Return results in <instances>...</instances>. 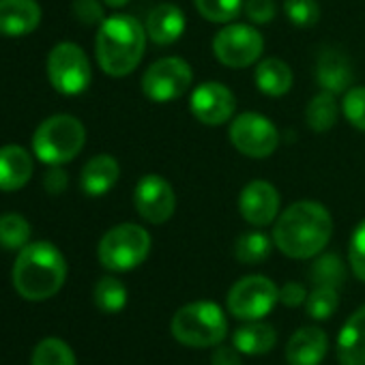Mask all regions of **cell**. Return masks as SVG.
<instances>
[{
	"instance_id": "obj_20",
	"label": "cell",
	"mask_w": 365,
	"mask_h": 365,
	"mask_svg": "<svg viewBox=\"0 0 365 365\" xmlns=\"http://www.w3.org/2000/svg\"><path fill=\"white\" fill-rule=\"evenodd\" d=\"M185 33V14L172 3L157 5L146 18V35L157 46H170Z\"/></svg>"
},
{
	"instance_id": "obj_16",
	"label": "cell",
	"mask_w": 365,
	"mask_h": 365,
	"mask_svg": "<svg viewBox=\"0 0 365 365\" xmlns=\"http://www.w3.org/2000/svg\"><path fill=\"white\" fill-rule=\"evenodd\" d=\"M41 22V7L37 0H0V35L24 37Z\"/></svg>"
},
{
	"instance_id": "obj_18",
	"label": "cell",
	"mask_w": 365,
	"mask_h": 365,
	"mask_svg": "<svg viewBox=\"0 0 365 365\" xmlns=\"http://www.w3.org/2000/svg\"><path fill=\"white\" fill-rule=\"evenodd\" d=\"M118 176H120L118 161L112 155L103 153V155L91 157L84 163L82 174H80V185H82V192L86 196L99 198V196H106L116 185Z\"/></svg>"
},
{
	"instance_id": "obj_19",
	"label": "cell",
	"mask_w": 365,
	"mask_h": 365,
	"mask_svg": "<svg viewBox=\"0 0 365 365\" xmlns=\"http://www.w3.org/2000/svg\"><path fill=\"white\" fill-rule=\"evenodd\" d=\"M335 354L339 365H365V305L352 312L339 329Z\"/></svg>"
},
{
	"instance_id": "obj_39",
	"label": "cell",
	"mask_w": 365,
	"mask_h": 365,
	"mask_svg": "<svg viewBox=\"0 0 365 365\" xmlns=\"http://www.w3.org/2000/svg\"><path fill=\"white\" fill-rule=\"evenodd\" d=\"M211 365H243L241 350H237L235 346H222L220 344L211 356Z\"/></svg>"
},
{
	"instance_id": "obj_28",
	"label": "cell",
	"mask_w": 365,
	"mask_h": 365,
	"mask_svg": "<svg viewBox=\"0 0 365 365\" xmlns=\"http://www.w3.org/2000/svg\"><path fill=\"white\" fill-rule=\"evenodd\" d=\"M31 224L20 213L0 215V247L3 250H22L31 239Z\"/></svg>"
},
{
	"instance_id": "obj_3",
	"label": "cell",
	"mask_w": 365,
	"mask_h": 365,
	"mask_svg": "<svg viewBox=\"0 0 365 365\" xmlns=\"http://www.w3.org/2000/svg\"><path fill=\"white\" fill-rule=\"evenodd\" d=\"M146 29L133 16H112L99 24L95 54L101 71L125 78L140 65L146 48Z\"/></svg>"
},
{
	"instance_id": "obj_40",
	"label": "cell",
	"mask_w": 365,
	"mask_h": 365,
	"mask_svg": "<svg viewBox=\"0 0 365 365\" xmlns=\"http://www.w3.org/2000/svg\"><path fill=\"white\" fill-rule=\"evenodd\" d=\"M103 3L108 5V7H112V9H118V7H125L129 0H103Z\"/></svg>"
},
{
	"instance_id": "obj_2",
	"label": "cell",
	"mask_w": 365,
	"mask_h": 365,
	"mask_svg": "<svg viewBox=\"0 0 365 365\" xmlns=\"http://www.w3.org/2000/svg\"><path fill=\"white\" fill-rule=\"evenodd\" d=\"M67 279V260L50 241H35L20 250L14 264V286L29 301L54 297Z\"/></svg>"
},
{
	"instance_id": "obj_38",
	"label": "cell",
	"mask_w": 365,
	"mask_h": 365,
	"mask_svg": "<svg viewBox=\"0 0 365 365\" xmlns=\"http://www.w3.org/2000/svg\"><path fill=\"white\" fill-rule=\"evenodd\" d=\"M67 185H69V176H67V172L61 165H52V170L46 172L43 187H46L48 194L58 196V194H63L67 190Z\"/></svg>"
},
{
	"instance_id": "obj_33",
	"label": "cell",
	"mask_w": 365,
	"mask_h": 365,
	"mask_svg": "<svg viewBox=\"0 0 365 365\" xmlns=\"http://www.w3.org/2000/svg\"><path fill=\"white\" fill-rule=\"evenodd\" d=\"M341 110L352 127L365 131V86H350L344 93Z\"/></svg>"
},
{
	"instance_id": "obj_29",
	"label": "cell",
	"mask_w": 365,
	"mask_h": 365,
	"mask_svg": "<svg viewBox=\"0 0 365 365\" xmlns=\"http://www.w3.org/2000/svg\"><path fill=\"white\" fill-rule=\"evenodd\" d=\"M339 292L333 286H316L305 301V314L314 320H327L337 312Z\"/></svg>"
},
{
	"instance_id": "obj_5",
	"label": "cell",
	"mask_w": 365,
	"mask_h": 365,
	"mask_svg": "<svg viewBox=\"0 0 365 365\" xmlns=\"http://www.w3.org/2000/svg\"><path fill=\"white\" fill-rule=\"evenodd\" d=\"M86 142L84 125L71 114L46 118L33 135V153L41 163L63 165L73 161Z\"/></svg>"
},
{
	"instance_id": "obj_11",
	"label": "cell",
	"mask_w": 365,
	"mask_h": 365,
	"mask_svg": "<svg viewBox=\"0 0 365 365\" xmlns=\"http://www.w3.org/2000/svg\"><path fill=\"white\" fill-rule=\"evenodd\" d=\"M230 142L245 157L267 159L277 150L279 133L267 116L245 112L230 123Z\"/></svg>"
},
{
	"instance_id": "obj_17",
	"label": "cell",
	"mask_w": 365,
	"mask_h": 365,
	"mask_svg": "<svg viewBox=\"0 0 365 365\" xmlns=\"http://www.w3.org/2000/svg\"><path fill=\"white\" fill-rule=\"evenodd\" d=\"M33 157L24 146H0V192H18L33 176Z\"/></svg>"
},
{
	"instance_id": "obj_8",
	"label": "cell",
	"mask_w": 365,
	"mask_h": 365,
	"mask_svg": "<svg viewBox=\"0 0 365 365\" xmlns=\"http://www.w3.org/2000/svg\"><path fill=\"white\" fill-rule=\"evenodd\" d=\"M194 69L178 56H165L155 61L142 76V93L155 103H168L178 99L192 88Z\"/></svg>"
},
{
	"instance_id": "obj_34",
	"label": "cell",
	"mask_w": 365,
	"mask_h": 365,
	"mask_svg": "<svg viewBox=\"0 0 365 365\" xmlns=\"http://www.w3.org/2000/svg\"><path fill=\"white\" fill-rule=\"evenodd\" d=\"M348 262L352 273L365 282V220L354 228L352 237H350V245H348Z\"/></svg>"
},
{
	"instance_id": "obj_12",
	"label": "cell",
	"mask_w": 365,
	"mask_h": 365,
	"mask_svg": "<svg viewBox=\"0 0 365 365\" xmlns=\"http://www.w3.org/2000/svg\"><path fill=\"white\" fill-rule=\"evenodd\" d=\"M138 215L148 224H165L176 211V194L170 182L159 174H146L138 180L133 192Z\"/></svg>"
},
{
	"instance_id": "obj_7",
	"label": "cell",
	"mask_w": 365,
	"mask_h": 365,
	"mask_svg": "<svg viewBox=\"0 0 365 365\" xmlns=\"http://www.w3.org/2000/svg\"><path fill=\"white\" fill-rule=\"evenodd\" d=\"M48 78L56 93L76 97L82 95L93 80L91 63L84 50L76 43H58L48 56Z\"/></svg>"
},
{
	"instance_id": "obj_14",
	"label": "cell",
	"mask_w": 365,
	"mask_h": 365,
	"mask_svg": "<svg viewBox=\"0 0 365 365\" xmlns=\"http://www.w3.org/2000/svg\"><path fill=\"white\" fill-rule=\"evenodd\" d=\"M239 213L252 226H269L279 213V194L267 180H252L239 196Z\"/></svg>"
},
{
	"instance_id": "obj_25",
	"label": "cell",
	"mask_w": 365,
	"mask_h": 365,
	"mask_svg": "<svg viewBox=\"0 0 365 365\" xmlns=\"http://www.w3.org/2000/svg\"><path fill=\"white\" fill-rule=\"evenodd\" d=\"M31 365H78V361L67 341L58 337H46L35 346Z\"/></svg>"
},
{
	"instance_id": "obj_13",
	"label": "cell",
	"mask_w": 365,
	"mask_h": 365,
	"mask_svg": "<svg viewBox=\"0 0 365 365\" xmlns=\"http://www.w3.org/2000/svg\"><path fill=\"white\" fill-rule=\"evenodd\" d=\"M190 110L202 125L220 127L232 118L237 110V97L222 82H205L194 88Z\"/></svg>"
},
{
	"instance_id": "obj_22",
	"label": "cell",
	"mask_w": 365,
	"mask_h": 365,
	"mask_svg": "<svg viewBox=\"0 0 365 365\" xmlns=\"http://www.w3.org/2000/svg\"><path fill=\"white\" fill-rule=\"evenodd\" d=\"M275 344H277V331L262 320H245V324H241L232 335V346L241 350V354H250V356L267 354L273 350Z\"/></svg>"
},
{
	"instance_id": "obj_31",
	"label": "cell",
	"mask_w": 365,
	"mask_h": 365,
	"mask_svg": "<svg viewBox=\"0 0 365 365\" xmlns=\"http://www.w3.org/2000/svg\"><path fill=\"white\" fill-rule=\"evenodd\" d=\"M200 16L215 24L232 22L241 11L245 0H194Z\"/></svg>"
},
{
	"instance_id": "obj_32",
	"label": "cell",
	"mask_w": 365,
	"mask_h": 365,
	"mask_svg": "<svg viewBox=\"0 0 365 365\" xmlns=\"http://www.w3.org/2000/svg\"><path fill=\"white\" fill-rule=\"evenodd\" d=\"M284 14L290 24L307 29L320 20V7L316 0H284Z\"/></svg>"
},
{
	"instance_id": "obj_9",
	"label": "cell",
	"mask_w": 365,
	"mask_h": 365,
	"mask_svg": "<svg viewBox=\"0 0 365 365\" xmlns=\"http://www.w3.org/2000/svg\"><path fill=\"white\" fill-rule=\"evenodd\" d=\"M279 301L277 286L264 275H247L239 279L226 297L228 312L239 320H262Z\"/></svg>"
},
{
	"instance_id": "obj_23",
	"label": "cell",
	"mask_w": 365,
	"mask_h": 365,
	"mask_svg": "<svg viewBox=\"0 0 365 365\" xmlns=\"http://www.w3.org/2000/svg\"><path fill=\"white\" fill-rule=\"evenodd\" d=\"M254 82L260 93L269 97H282L292 88L294 76L288 63L282 58H264L254 71Z\"/></svg>"
},
{
	"instance_id": "obj_10",
	"label": "cell",
	"mask_w": 365,
	"mask_h": 365,
	"mask_svg": "<svg viewBox=\"0 0 365 365\" xmlns=\"http://www.w3.org/2000/svg\"><path fill=\"white\" fill-rule=\"evenodd\" d=\"M264 50L262 35L247 24H226L213 39L215 58L230 69L254 65Z\"/></svg>"
},
{
	"instance_id": "obj_37",
	"label": "cell",
	"mask_w": 365,
	"mask_h": 365,
	"mask_svg": "<svg viewBox=\"0 0 365 365\" xmlns=\"http://www.w3.org/2000/svg\"><path fill=\"white\" fill-rule=\"evenodd\" d=\"M307 290L303 284L299 282H288L279 288V303L286 305V307H299V305H305L307 301Z\"/></svg>"
},
{
	"instance_id": "obj_21",
	"label": "cell",
	"mask_w": 365,
	"mask_h": 365,
	"mask_svg": "<svg viewBox=\"0 0 365 365\" xmlns=\"http://www.w3.org/2000/svg\"><path fill=\"white\" fill-rule=\"evenodd\" d=\"M316 80L320 88L327 93H333V95L346 93L354 82L352 65L341 52L324 50L316 63Z\"/></svg>"
},
{
	"instance_id": "obj_1",
	"label": "cell",
	"mask_w": 365,
	"mask_h": 365,
	"mask_svg": "<svg viewBox=\"0 0 365 365\" xmlns=\"http://www.w3.org/2000/svg\"><path fill=\"white\" fill-rule=\"evenodd\" d=\"M333 235V217L320 205L301 200L290 205L273 228V243L277 250L294 260H307L318 256Z\"/></svg>"
},
{
	"instance_id": "obj_27",
	"label": "cell",
	"mask_w": 365,
	"mask_h": 365,
	"mask_svg": "<svg viewBox=\"0 0 365 365\" xmlns=\"http://www.w3.org/2000/svg\"><path fill=\"white\" fill-rule=\"evenodd\" d=\"M271 239L262 232H245L235 243V256L243 264H260L271 256Z\"/></svg>"
},
{
	"instance_id": "obj_30",
	"label": "cell",
	"mask_w": 365,
	"mask_h": 365,
	"mask_svg": "<svg viewBox=\"0 0 365 365\" xmlns=\"http://www.w3.org/2000/svg\"><path fill=\"white\" fill-rule=\"evenodd\" d=\"M309 277H312V282L316 286H333V288H339L344 284V277H346V269H344L341 258L337 254H324V256H320L312 264Z\"/></svg>"
},
{
	"instance_id": "obj_26",
	"label": "cell",
	"mask_w": 365,
	"mask_h": 365,
	"mask_svg": "<svg viewBox=\"0 0 365 365\" xmlns=\"http://www.w3.org/2000/svg\"><path fill=\"white\" fill-rule=\"evenodd\" d=\"M93 299H95V305L101 312L116 314V312L125 309V305H127V288H125V284L120 279L108 275V277H101L95 284Z\"/></svg>"
},
{
	"instance_id": "obj_35",
	"label": "cell",
	"mask_w": 365,
	"mask_h": 365,
	"mask_svg": "<svg viewBox=\"0 0 365 365\" xmlns=\"http://www.w3.org/2000/svg\"><path fill=\"white\" fill-rule=\"evenodd\" d=\"M73 16L78 18V22L86 24V26H97L106 20L103 16V7L99 0H73Z\"/></svg>"
},
{
	"instance_id": "obj_24",
	"label": "cell",
	"mask_w": 365,
	"mask_h": 365,
	"mask_svg": "<svg viewBox=\"0 0 365 365\" xmlns=\"http://www.w3.org/2000/svg\"><path fill=\"white\" fill-rule=\"evenodd\" d=\"M339 118V108H337V101H335V95L333 93H318L309 103H307V110H305V120L309 125V129L318 131V133H324L329 129L335 127Z\"/></svg>"
},
{
	"instance_id": "obj_36",
	"label": "cell",
	"mask_w": 365,
	"mask_h": 365,
	"mask_svg": "<svg viewBox=\"0 0 365 365\" xmlns=\"http://www.w3.org/2000/svg\"><path fill=\"white\" fill-rule=\"evenodd\" d=\"M243 11H245L250 22H254V24H269L275 18L277 7H275V0H245Z\"/></svg>"
},
{
	"instance_id": "obj_4",
	"label": "cell",
	"mask_w": 365,
	"mask_h": 365,
	"mask_svg": "<svg viewBox=\"0 0 365 365\" xmlns=\"http://www.w3.org/2000/svg\"><path fill=\"white\" fill-rule=\"evenodd\" d=\"M172 337L190 348L220 346L228 335V320L215 301H194L182 305L170 320Z\"/></svg>"
},
{
	"instance_id": "obj_15",
	"label": "cell",
	"mask_w": 365,
	"mask_h": 365,
	"mask_svg": "<svg viewBox=\"0 0 365 365\" xmlns=\"http://www.w3.org/2000/svg\"><path fill=\"white\" fill-rule=\"evenodd\" d=\"M329 350V337L320 327L297 329L286 344L288 365H320Z\"/></svg>"
},
{
	"instance_id": "obj_6",
	"label": "cell",
	"mask_w": 365,
	"mask_h": 365,
	"mask_svg": "<svg viewBox=\"0 0 365 365\" xmlns=\"http://www.w3.org/2000/svg\"><path fill=\"white\" fill-rule=\"evenodd\" d=\"M150 252V235L138 224H118L110 228L97 247L99 262L114 273L140 267Z\"/></svg>"
}]
</instances>
